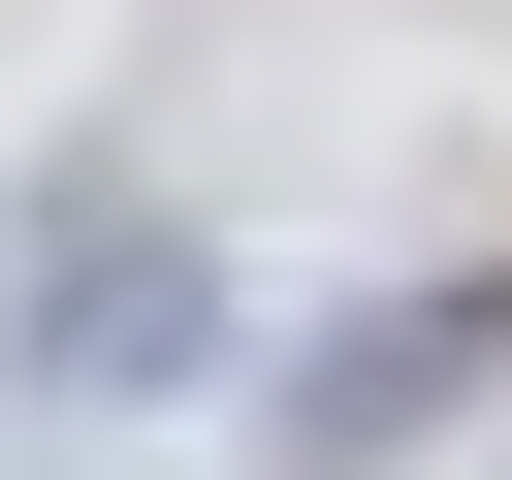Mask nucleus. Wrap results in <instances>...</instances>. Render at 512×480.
<instances>
[{
  "label": "nucleus",
  "mask_w": 512,
  "mask_h": 480,
  "mask_svg": "<svg viewBox=\"0 0 512 480\" xmlns=\"http://www.w3.org/2000/svg\"><path fill=\"white\" fill-rule=\"evenodd\" d=\"M448 384H512V288H416V320H352V352H288V384H256V416H288V448H320V480H352V448H416V416H448Z\"/></svg>",
  "instance_id": "1"
}]
</instances>
